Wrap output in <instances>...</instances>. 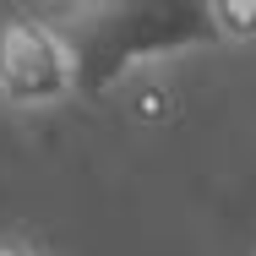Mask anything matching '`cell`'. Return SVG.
<instances>
[{"instance_id":"3","label":"cell","mask_w":256,"mask_h":256,"mask_svg":"<svg viewBox=\"0 0 256 256\" xmlns=\"http://www.w3.org/2000/svg\"><path fill=\"white\" fill-rule=\"evenodd\" d=\"M0 256H44V251H38L33 240H16V234H6V240H0Z\"/></svg>"},{"instance_id":"1","label":"cell","mask_w":256,"mask_h":256,"mask_svg":"<svg viewBox=\"0 0 256 256\" xmlns=\"http://www.w3.org/2000/svg\"><path fill=\"white\" fill-rule=\"evenodd\" d=\"M82 50L50 16H0V109L50 114L76 98Z\"/></svg>"},{"instance_id":"2","label":"cell","mask_w":256,"mask_h":256,"mask_svg":"<svg viewBox=\"0 0 256 256\" xmlns=\"http://www.w3.org/2000/svg\"><path fill=\"white\" fill-rule=\"evenodd\" d=\"M207 33L218 44H251L256 38V0H212L207 6Z\"/></svg>"}]
</instances>
